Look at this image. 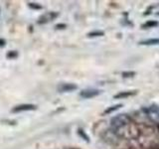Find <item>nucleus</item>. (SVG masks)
Wrapping results in <instances>:
<instances>
[{"label": "nucleus", "instance_id": "2eb2a0df", "mask_svg": "<svg viewBox=\"0 0 159 149\" xmlns=\"http://www.w3.org/2000/svg\"><path fill=\"white\" fill-rule=\"evenodd\" d=\"M78 132H79V134H80V135H81V136H83V137L84 138V140L89 141V137H88V135H87V134L84 133V131L83 130V129H79V130H78Z\"/></svg>", "mask_w": 159, "mask_h": 149}, {"label": "nucleus", "instance_id": "9b49d317", "mask_svg": "<svg viewBox=\"0 0 159 149\" xmlns=\"http://www.w3.org/2000/svg\"><path fill=\"white\" fill-rule=\"evenodd\" d=\"M103 34L104 33L102 31H93L88 34V37H99V36H103Z\"/></svg>", "mask_w": 159, "mask_h": 149}, {"label": "nucleus", "instance_id": "f257e3e1", "mask_svg": "<svg viewBox=\"0 0 159 149\" xmlns=\"http://www.w3.org/2000/svg\"><path fill=\"white\" fill-rule=\"evenodd\" d=\"M131 122H132L131 118L128 115H126V114H118V115L114 116L111 119V126L113 128V130L116 131L117 129L125 126Z\"/></svg>", "mask_w": 159, "mask_h": 149}, {"label": "nucleus", "instance_id": "f3484780", "mask_svg": "<svg viewBox=\"0 0 159 149\" xmlns=\"http://www.w3.org/2000/svg\"><path fill=\"white\" fill-rule=\"evenodd\" d=\"M5 45H6V41H5L4 39L0 38V47H4Z\"/></svg>", "mask_w": 159, "mask_h": 149}, {"label": "nucleus", "instance_id": "9d476101", "mask_svg": "<svg viewBox=\"0 0 159 149\" xmlns=\"http://www.w3.org/2000/svg\"><path fill=\"white\" fill-rule=\"evenodd\" d=\"M159 23L157 21H155V20H149V21H147L145 24L142 25V28H153V27H156L158 26Z\"/></svg>", "mask_w": 159, "mask_h": 149}, {"label": "nucleus", "instance_id": "ddd939ff", "mask_svg": "<svg viewBox=\"0 0 159 149\" xmlns=\"http://www.w3.org/2000/svg\"><path fill=\"white\" fill-rule=\"evenodd\" d=\"M28 6L30 8H32V9H35V10H40V9H42V6L40 4L38 3H34V2H30L28 3Z\"/></svg>", "mask_w": 159, "mask_h": 149}, {"label": "nucleus", "instance_id": "f03ea898", "mask_svg": "<svg viewBox=\"0 0 159 149\" xmlns=\"http://www.w3.org/2000/svg\"><path fill=\"white\" fill-rule=\"evenodd\" d=\"M37 109V106L35 104H31V103H25V104H20V106H14L12 108V112H21V111H35Z\"/></svg>", "mask_w": 159, "mask_h": 149}, {"label": "nucleus", "instance_id": "6ab92c4d", "mask_svg": "<svg viewBox=\"0 0 159 149\" xmlns=\"http://www.w3.org/2000/svg\"><path fill=\"white\" fill-rule=\"evenodd\" d=\"M129 149H134V148H129Z\"/></svg>", "mask_w": 159, "mask_h": 149}, {"label": "nucleus", "instance_id": "dca6fc26", "mask_svg": "<svg viewBox=\"0 0 159 149\" xmlns=\"http://www.w3.org/2000/svg\"><path fill=\"white\" fill-rule=\"evenodd\" d=\"M67 27V25L66 24H57L56 25V28L57 29H65Z\"/></svg>", "mask_w": 159, "mask_h": 149}, {"label": "nucleus", "instance_id": "20e7f679", "mask_svg": "<svg viewBox=\"0 0 159 149\" xmlns=\"http://www.w3.org/2000/svg\"><path fill=\"white\" fill-rule=\"evenodd\" d=\"M58 16V13H55V12H49L47 14L43 15V16H41L39 18V21L38 23L39 24H43V23H46L48 21H51V20L55 19Z\"/></svg>", "mask_w": 159, "mask_h": 149}, {"label": "nucleus", "instance_id": "39448f33", "mask_svg": "<svg viewBox=\"0 0 159 149\" xmlns=\"http://www.w3.org/2000/svg\"><path fill=\"white\" fill-rule=\"evenodd\" d=\"M77 86L74 84H62L61 86H59L58 89L61 93H66V92H72L74 89H77Z\"/></svg>", "mask_w": 159, "mask_h": 149}, {"label": "nucleus", "instance_id": "f8f14e48", "mask_svg": "<svg viewBox=\"0 0 159 149\" xmlns=\"http://www.w3.org/2000/svg\"><path fill=\"white\" fill-rule=\"evenodd\" d=\"M6 57H7L8 59H10V60L16 59V58L18 57V53H17V51H10V52L7 53Z\"/></svg>", "mask_w": 159, "mask_h": 149}, {"label": "nucleus", "instance_id": "1a4fd4ad", "mask_svg": "<svg viewBox=\"0 0 159 149\" xmlns=\"http://www.w3.org/2000/svg\"><path fill=\"white\" fill-rule=\"evenodd\" d=\"M122 106V104H120V103H118V104H116V106H109V107H107L106 111H103V113L104 114H109V113H111V112H113V111H117V109L119 108V107H121Z\"/></svg>", "mask_w": 159, "mask_h": 149}, {"label": "nucleus", "instance_id": "0eeeda50", "mask_svg": "<svg viewBox=\"0 0 159 149\" xmlns=\"http://www.w3.org/2000/svg\"><path fill=\"white\" fill-rule=\"evenodd\" d=\"M149 116H150L154 121L159 122V109L155 107H151L148 111Z\"/></svg>", "mask_w": 159, "mask_h": 149}, {"label": "nucleus", "instance_id": "7ed1b4c3", "mask_svg": "<svg viewBox=\"0 0 159 149\" xmlns=\"http://www.w3.org/2000/svg\"><path fill=\"white\" fill-rule=\"evenodd\" d=\"M99 92L98 89H93V88H89V89H84L81 93H80V96L84 98H92V97H97L98 94H99Z\"/></svg>", "mask_w": 159, "mask_h": 149}, {"label": "nucleus", "instance_id": "a211bd4d", "mask_svg": "<svg viewBox=\"0 0 159 149\" xmlns=\"http://www.w3.org/2000/svg\"><path fill=\"white\" fill-rule=\"evenodd\" d=\"M147 149H159V146L158 145H152L150 147H148Z\"/></svg>", "mask_w": 159, "mask_h": 149}, {"label": "nucleus", "instance_id": "423d86ee", "mask_svg": "<svg viewBox=\"0 0 159 149\" xmlns=\"http://www.w3.org/2000/svg\"><path fill=\"white\" fill-rule=\"evenodd\" d=\"M135 93H136V91H125V92L118 93L113 97L116 98V99H118V98H125V97H130V96H134Z\"/></svg>", "mask_w": 159, "mask_h": 149}, {"label": "nucleus", "instance_id": "4468645a", "mask_svg": "<svg viewBox=\"0 0 159 149\" xmlns=\"http://www.w3.org/2000/svg\"><path fill=\"white\" fill-rule=\"evenodd\" d=\"M135 76V72H123L122 73V77L123 78H130V77H133Z\"/></svg>", "mask_w": 159, "mask_h": 149}, {"label": "nucleus", "instance_id": "6e6552de", "mask_svg": "<svg viewBox=\"0 0 159 149\" xmlns=\"http://www.w3.org/2000/svg\"><path fill=\"white\" fill-rule=\"evenodd\" d=\"M140 45H158L159 44V39L157 38H154V39H148V40H144V41H141L139 43Z\"/></svg>", "mask_w": 159, "mask_h": 149}]
</instances>
